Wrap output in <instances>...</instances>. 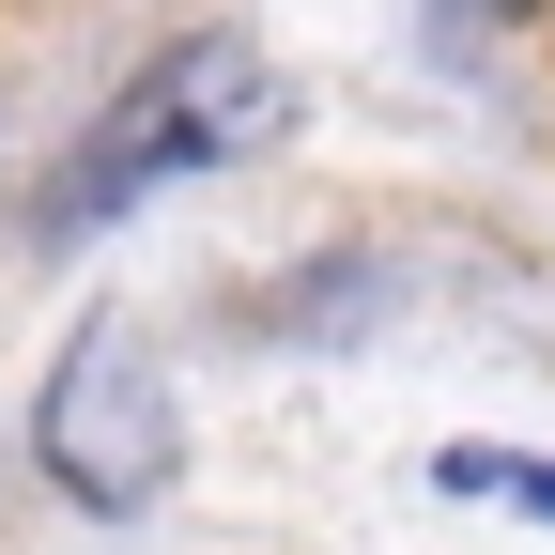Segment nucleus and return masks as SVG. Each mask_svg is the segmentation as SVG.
<instances>
[{
  "label": "nucleus",
  "mask_w": 555,
  "mask_h": 555,
  "mask_svg": "<svg viewBox=\"0 0 555 555\" xmlns=\"http://www.w3.org/2000/svg\"><path fill=\"white\" fill-rule=\"evenodd\" d=\"M278 124H294V78H278L247 31H185V47H155L93 108V139L47 185V232H93V217H124V201H155L185 170H232V155H262Z\"/></svg>",
  "instance_id": "nucleus-1"
},
{
  "label": "nucleus",
  "mask_w": 555,
  "mask_h": 555,
  "mask_svg": "<svg viewBox=\"0 0 555 555\" xmlns=\"http://www.w3.org/2000/svg\"><path fill=\"white\" fill-rule=\"evenodd\" d=\"M31 448H47V478H62L78 509H155V494H170V463H185V416H170L155 339H139V324H93L78 356L47 371Z\"/></svg>",
  "instance_id": "nucleus-2"
},
{
  "label": "nucleus",
  "mask_w": 555,
  "mask_h": 555,
  "mask_svg": "<svg viewBox=\"0 0 555 555\" xmlns=\"http://www.w3.org/2000/svg\"><path fill=\"white\" fill-rule=\"evenodd\" d=\"M433 478H448V494H494V509H540V525H555V463H509V448H448Z\"/></svg>",
  "instance_id": "nucleus-3"
}]
</instances>
